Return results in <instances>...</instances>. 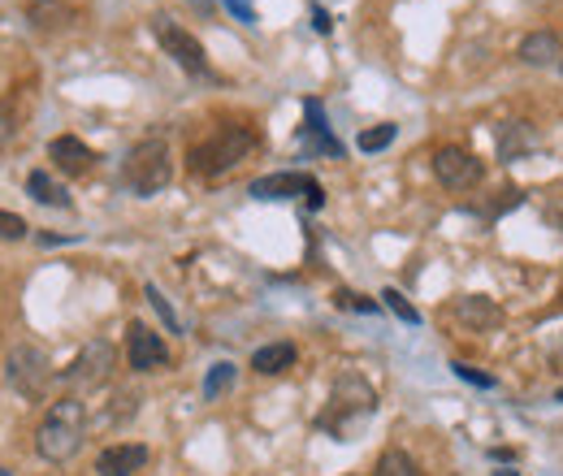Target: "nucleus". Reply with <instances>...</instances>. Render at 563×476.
Returning <instances> with one entry per match:
<instances>
[{"instance_id": "f257e3e1", "label": "nucleus", "mask_w": 563, "mask_h": 476, "mask_svg": "<svg viewBox=\"0 0 563 476\" xmlns=\"http://www.w3.org/2000/svg\"><path fill=\"white\" fill-rule=\"evenodd\" d=\"M82 438H87V408L78 399H62V403H53L48 416L40 420L35 451L48 464H66V460H74L82 451Z\"/></svg>"}, {"instance_id": "f03ea898", "label": "nucleus", "mask_w": 563, "mask_h": 476, "mask_svg": "<svg viewBox=\"0 0 563 476\" xmlns=\"http://www.w3.org/2000/svg\"><path fill=\"white\" fill-rule=\"evenodd\" d=\"M256 131L247 126H217L209 139H200L191 152H187V169L200 174V178H221L230 174L239 160H247L256 152Z\"/></svg>"}, {"instance_id": "7ed1b4c3", "label": "nucleus", "mask_w": 563, "mask_h": 476, "mask_svg": "<svg viewBox=\"0 0 563 476\" xmlns=\"http://www.w3.org/2000/svg\"><path fill=\"white\" fill-rule=\"evenodd\" d=\"M373 411H377V390H373L360 373H343V377L334 381V390H330V408L321 416V429L334 433V438H343L355 420H364V416H373Z\"/></svg>"}, {"instance_id": "20e7f679", "label": "nucleus", "mask_w": 563, "mask_h": 476, "mask_svg": "<svg viewBox=\"0 0 563 476\" xmlns=\"http://www.w3.org/2000/svg\"><path fill=\"white\" fill-rule=\"evenodd\" d=\"M174 178V165H169V147L165 139H143L126 152V165H122V182L135 191V196H156L161 187H169Z\"/></svg>"}, {"instance_id": "39448f33", "label": "nucleus", "mask_w": 563, "mask_h": 476, "mask_svg": "<svg viewBox=\"0 0 563 476\" xmlns=\"http://www.w3.org/2000/svg\"><path fill=\"white\" fill-rule=\"evenodd\" d=\"M4 377H9V386H13L22 399H31V403H40V399L48 395V386L57 381L48 355H44L40 346H31V342H18V346L4 355Z\"/></svg>"}, {"instance_id": "423d86ee", "label": "nucleus", "mask_w": 563, "mask_h": 476, "mask_svg": "<svg viewBox=\"0 0 563 476\" xmlns=\"http://www.w3.org/2000/svg\"><path fill=\"white\" fill-rule=\"evenodd\" d=\"M113 368H118V346L113 342H104V339H96V342H87L78 355H74V364L57 377L66 390H96V386H104L109 377H113Z\"/></svg>"}, {"instance_id": "0eeeda50", "label": "nucleus", "mask_w": 563, "mask_h": 476, "mask_svg": "<svg viewBox=\"0 0 563 476\" xmlns=\"http://www.w3.org/2000/svg\"><path fill=\"white\" fill-rule=\"evenodd\" d=\"M152 35H156V44L178 62V66L187 69V74H200V78H209V53H205V44L187 31V26H178L174 18H165V13H156L152 18Z\"/></svg>"}, {"instance_id": "6e6552de", "label": "nucleus", "mask_w": 563, "mask_h": 476, "mask_svg": "<svg viewBox=\"0 0 563 476\" xmlns=\"http://www.w3.org/2000/svg\"><path fill=\"white\" fill-rule=\"evenodd\" d=\"M433 178L446 187V191H473L482 182V160L468 152V147H438L433 152Z\"/></svg>"}, {"instance_id": "1a4fd4ad", "label": "nucleus", "mask_w": 563, "mask_h": 476, "mask_svg": "<svg viewBox=\"0 0 563 476\" xmlns=\"http://www.w3.org/2000/svg\"><path fill=\"white\" fill-rule=\"evenodd\" d=\"M247 191H252V200H290V196L303 191V196H308V208L325 204L317 178H308V174H265V178H256Z\"/></svg>"}, {"instance_id": "9d476101", "label": "nucleus", "mask_w": 563, "mask_h": 476, "mask_svg": "<svg viewBox=\"0 0 563 476\" xmlns=\"http://www.w3.org/2000/svg\"><path fill=\"white\" fill-rule=\"evenodd\" d=\"M126 359H131L135 373H156V368L169 364V346L161 342V334H152L147 325L135 321V325L126 330Z\"/></svg>"}, {"instance_id": "9b49d317", "label": "nucleus", "mask_w": 563, "mask_h": 476, "mask_svg": "<svg viewBox=\"0 0 563 476\" xmlns=\"http://www.w3.org/2000/svg\"><path fill=\"white\" fill-rule=\"evenodd\" d=\"M48 160L66 174V178H82L91 165H96V152L82 143V139L74 135H57L53 143H48Z\"/></svg>"}, {"instance_id": "f8f14e48", "label": "nucleus", "mask_w": 563, "mask_h": 476, "mask_svg": "<svg viewBox=\"0 0 563 476\" xmlns=\"http://www.w3.org/2000/svg\"><path fill=\"white\" fill-rule=\"evenodd\" d=\"M143 464H147V446H140V442H118V446L100 451L96 473L100 476H135V473H143Z\"/></svg>"}, {"instance_id": "ddd939ff", "label": "nucleus", "mask_w": 563, "mask_h": 476, "mask_svg": "<svg viewBox=\"0 0 563 476\" xmlns=\"http://www.w3.org/2000/svg\"><path fill=\"white\" fill-rule=\"evenodd\" d=\"M451 312H455V321H464L468 330H498L503 325V308L486 299V295H460L455 303H451Z\"/></svg>"}, {"instance_id": "4468645a", "label": "nucleus", "mask_w": 563, "mask_h": 476, "mask_svg": "<svg viewBox=\"0 0 563 476\" xmlns=\"http://www.w3.org/2000/svg\"><path fill=\"white\" fill-rule=\"evenodd\" d=\"M26 18H31V26L40 35H62V31H70L74 22H78V13H74L66 0H31L26 4Z\"/></svg>"}, {"instance_id": "2eb2a0df", "label": "nucleus", "mask_w": 563, "mask_h": 476, "mask_svg": "<svg viewBox=\"0 0 563 476\" xmlns=\"http://www.w3.org/2000/svg\"><path fill=\"white\" fill-rule=\"evenodd\" d=\"M563 57V44L555 31H533L520 40V62L525 66H555Z\"/></svg>"}, {"instance_id": "dca6fc26", "label": "nucleus", "mask_w": 563, "mask_h": 476, "mask_svg": "<svg viewBox=\"0 0 563 476\" xmlns=\"http://www.w3.org/2000/svg\"><path fill=\"white\" fill-rule=\"evenodd\" d=\"M295 342H269V346H261L256 355H252V368L261 373V377H278V373H286L290 364H295Z\"/></svg>"}, {"instance_id": "f3484780", "label": "nucleus", "mask_w": 563, "mask_h": 476, "mask_svg": "<svg viewBox=\"0 0 563 476\" xmlns=\"http://www.w3.org/2000/svg\"><path fill=\"white\" fill-rule=\"evenodd\" d=\"M26 191H31V200H40V204L48 208H70V191L48 174V169H35L31 178H26Z\"/></svg>"}, {"instance_id": "a211bd4d", "label": "nucleus", "mask_w": 563, "mask_h": 476, "mask_svg": "<svg viewBox=\"0 0 563 476\" xmlns=\"http://www.w3.org/2000/svg\"><path fill=\"white\" fill-rule=\"evenodd\" d=\"M303 113H308V126H303L308 139H312L321 152H330V156L339 160V156H343V143L330 135V126H325V118H321V104H317V100H308V104H303Z\"/></svg>"}, {"instance_id": "6ab92c4d", "label": "nucleus", "mask_w": 563, "mask_h": 476, "mask_svg": "<svg viewBox=\"0 0 563 476\" xmlns=\"http://www.w3.org/2000/svg\"><path fill=\"white\" fill-rule=\"evenodd\" d=\"M533 143H538V135H533L529 122H507V131L498 135V156H503V160H516V156L529 152Z\"/></svg>"}, {"instance_id": "aec40b11", "label": "nucleus", "mask_w": 563, "mask_h": 476, "mask_svg": "<svg viewBox=\"0 0 563 476\" xmlns=\"http://www.w3.org/2000/svg\"><path fill=\"white\" fill-rule=\"evenodd\" d=\"M373 476H421V468H417V460H412L408 451H386V455L377 460Z\"/></svg>"}, {"instance_id": "412c9836", "label": "nucleus", "mask_w": 563, "mask_h": 476, "mask_svg": "<svg viewBox=\"0 0 563 476\" xmlns=\"http://www.w3.org/2000/svg\"><path fill=\"white\" fill-rule=\"evenodd\" d=\"M234 377H239V368L230 364V359H221V364H212L209 368V377H205V399H221L230 386H234Z\"/></svg>"}, {"instance_id": "4be33fe9", "label": "nucleus", "mask_w": 563, "mask_h": 476, "mask_svg": "<svg viewBox=\"0 0 563 476\" xmlns=\"http://www.w3.org/2000/svg\"><path fill=\"white\" fill-rule=\"evenodd\" d=\"M399 135V126L395 122H382V126H368L364 135H360V152H382V147H390Z\"/></svg>"}, {"instance_id": "5701e85b", "label": "nucleus", "mask_w": 563, "mask_h": 476, "mask_svg": "<svg viewBox=\"0 0 563 476\" xmlns=\"http://www.w3.org/2000/svg\"><path fill=\"white\" fill-rule=\"evenodd\" d=\"M143 295H147V303L156 308V317L165 321V330H169V334H178L183 325H178V317H174V308H169V299H165V295H161V290H156L152 281H147V290H143Z\"/></svg>"}, {"instance_id": "b1692460", "label": "nucleus", "mask_w": 563, "mask_h": 476, "mask_svg": "<svg viewBox=\"0 0 563 476\" xmlns=\"http://www.w3.org/2000/svg\"><path fill=\"white\" fill-rule=\"evenodd\" d=\"M382 303H386L395 317H404L408 325H417V321H421V312H417V308H412V303H408V299H404L395 286H390V290H382Z\"/></svg>"}, {"instance_id": "393cba45", "label": "nucleus", "mask_w": 563, "mask_h": 476, "mask_svg": "<svg viewBox=\"0 0 563 476\" xmlns=\"http://www.w3.org/2000/svg\"><path fill=\"white\" fill-rule=\"evenodd\" d=\"M18 139V113H13V100H0V147Z\"/></svg>"}, {"instance_id": "a878e982", "label": "nucleus", "mask_w": 563, "mask_h": 476, "mask_svg": "<svg viewBox=\"0 0 563 476\" xmlns=\"http://www.w3.org/2000/svg\"><path fill=\"white\" fill-rule=\"evenodd\" d=\"M0 239H9V243L26 239V221L18 212H0Z\"/></svg>"}, {"instance_id": "bb28decb", "label": "nucleus", "mask_w": 563, "mask_h": 476, "mask_svg": "<svg viewBox=\"0 0 563 476\" xmlns=\"http://www.w3.org/2000/svg\"><path fill=\"white\" fill-rule=\"evenodd\" d=\"M221 4H225L243 26H256V9H252V0H221Z\"/></svg>"}, {"instance_id": "cd10ccee", "label": "nucleus", "mask_w": 563, "mask_h": 476, "mask_svg": "<svg viewBox=\"0 0 563 476\" xmlns=\"http://www.w3.org/2000/svg\"><path fill=\"white\" fill-rule=\"evenodd\" d=\"M451 368H455V377H460V381H473V386H482V390H490L494 386V377L477 373V368H468V364H451Z\"/></svg>"}, {"instance_id": "c85d7f7f", "label": "nucleus", "mask_w": 563, "mask_h": 476, "mask_svg": "<svg viewBox=\"0 0 563 476\" xmlns=\"http://www.w3.org/2000/svg\"><path fill=\"white\" fill-rule=\"evenodd\" d=\"M339 303H343V308H352V312H377V303H373V299H360V295H352V290H339Z\"/></svg>"}, {"instance_id": "c756f323", "label": "nucleus", "mask_w": 563, "mask_h": 476, "mask_svg": "<svg viewBox=\"0 0 563 476\" xmlns=\"http://www.w3.org/2000/svg\"><path fill=\"white\" fill-rule=\"evenodd\" d=\"M312 22H317V31H321V35H330V13H325L321 4L312 9Z\"/></svg>"}, {"instance_id": "7c9ffc66", "label": "nucleus", "mask_w": 563, "mask_h": 476, "mask_svg": "<svg viewBox=\"0 0 563 476\" xmlns=\"http://www.w3.org/2000/svg\"><path fill=\"white\" fill-rule=\"evenodd\" d=\"M0 476H9V473H4V468H0Z\"/></svg>"}, {"instance_id": "2f4dec72", "label": "nucleus", "mask_w": 563, "mask_h": 476, "mask_svg": "<svg viewBox=\"0 0 563 476\" xmlns=\"http://www.w3.org/2000/svg\"><path fill=\"white\" fill-rule=\"evenodd\" d=\"M560 403H563V390H560Z\"/></svg>"}]
</instances>
